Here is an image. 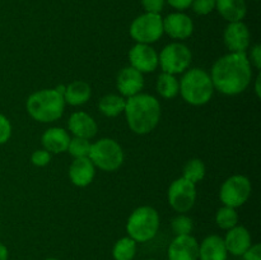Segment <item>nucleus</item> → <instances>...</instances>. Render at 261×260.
I'll list each match as a JSON object with an SVG mask.
<instances>
[{
	"label": "nucleus",
	"instance_id": "f257e3e1",
	"mask_svg": "<svg viewBox=\"0 0 261 260\" xmlns=\"http://www.w3.org/2000/svg\"><path fill=\"white\" fill-rule=\"evenodd\" d=\"M214 89L226 96L242 93L251 83L252 70L246 53H229L214 63L211 73Z\"/></svg>",
	"mask_w": 261,
	"mask_h": 260
},
{
	"label": "nucleus",
	"instance_id": "f03ea898",
	"mask_svg": "<svg viewBox=\"0 0 261 260\" xmlns=\"http://www.w3.org/2000/svg\"><path fill=\"white\" fill-rule=\"evenodd\" d=\"M124 114L132 132L139 135L148 134L154 130L160 122V101L147 93L135 94L126 99Z\"/></svg>",
	"mask_w": 261,
	"mask_h": 260
},
{
	"label": "nucleus",
	"instance_id": "7ed1b4c3",
	"mask_svg": "<svg viewBox=\"0 0 261 260\" xmlns=\"http://www.w3.org/2000/svg\"><path fill=\"white\" fill-rule=\"evenodd\" d=\"M27 112L38 122H54L60 119L65 109L64 96L54 89H41L27 99Z\"/></svg>",
	"mask_w": 261,
	"mask_h": 260
},
{
	"label": "nucleus",
	"instance_id": "20e7f679",
	"mask_svg": "<svg viewBox=\"0 0 261 260\" xmlns=\"http://www.w3.org/2000/svg\"><path fill=\"white\" fill-rule=\"evenodd\" d=\"M185 102L193 106H203L213 97L214 87L211 74L200 68L185 71L180 81V91Z\"/></svg>",
	"mask_w": 261,
	"mask_h": 260
},
{
	"label": "nucleus",
	"instance_id": "39448f33",
	"mask_svg": "<svg viewBox=\"0 0 261 260\" xmlns=\"http://www.w3.org/2000/svg\"><path fill=\"white\" fill-rule=\"evenodd\" d=\"M160 229V214L154 208L143 205L130 214L126 232L135 242L150 241Z\"/></svg>",
	"mask_w": 261,
	"mask_h": 260
},
{
	"label": "nucleus",
	"instance_id": "423d86ee",
	"mask_svg": "<svg viewBox=\"0 0 261 260\" xmlns=\"http://www.w3.org/2000/svg\"><path fill=\"white\" fill-rule=\"evenodd\" d=\"M88 158L99 170L112 172L121 167L124 162V152L116 140L102 138L92 143Z\"/></svg>",
	"mask_w": 261,
	"mask_h": 260
},
{
	"label": "nucleus",
	"instance_id": "0eeeda50",
	"mask_svg": "<svg viewBox=\"0 0 261 260\" xmlns=\"http://www.w3.org/2000/svg\"><path fill=\"white\" fill-rule=\"evenodd\" d=\"M191 59L193 54L188 46L181 42H172L162 48L158 55V63L163 73L176 75L188 70L191 64Z\"/></svg>",
	"mask_w": 261,
	"mask_h": 260
},
{
	"label": "nucleus",
	"instance_id": "6e6552de",
	"mask_svg": "<svg viewBox=\"0 0 261 260\" xmlns=\"http://www.w3.org/2000/svg\"><path fill=\"white\" fill-rule=\"evenodd\" d=\"M163 18L161 14L144 13L133 20L130 25V36L137 43H150L160 40L163 35Z\"/></svg>",
	"mask_w": 261,
	"mask_h": 260
},
{
	"label": "nucleus",
	"instance_id": "1a4fd4ad",
	"mask_svg": "<svg viewBox=\"0 0 261 260\" xmlns=\"http://www.w3.org/2000/svg\"><path fill=\"white\" fill-rule=\"evenodd\" d=\"M251 181L244 175H233L221 186L219 198L223 205L239 208L249 200L251 195Z\"/></svg>",
	"mask_w": 261,
	"mask_h": 260
},
{
	"label": "nucleus",
	"instance_id": "9d476101",
	"mask_svg": "<svg viewBox=\"0 0 261 260\" xmlns=\"http://www.w3.org/2000/svg\"><path fill=\"white\" fill-rule=\"evenodd\" d=\"M168 203L178 214L186 213L196 200V185L186 178H176L168 188Z\"/></svg>",
	"mask_w": 261,
	"mask_h": 260
},
{
	"label": "nucleus",
	"instance_id": "9b49d317",
	"mask_svg": "<svg viewBox=\"0 0 261 260\" xmlns=\"http://www.w3.org/2000/svg\"><path fill=\"white\" fill-rule=\"evenodd\" d=\"M130 64L140 73H152L158 68V54L147 43H137L129 51Z\"/></svg>",
	"mask_w": 261,
	"mask_h": 260
},
{
	"label": "nucleus",
	"instance_id": "f8f14e48",
	"mask_svg": "<svg viewBox=\"0 0 261 260\" xmlns=\"http://www.w3.org/2000/svg\"><path fill=\"white\" fill-rule=\"evenodd\" d=\"M224 43L229 53H246L250 47L251 35L242 20L240 22H231L224 30Z\"/></svg>",
	"mask_w": 261,
	"mask_h": 260
},
{
	"label": "nucleus",
	"instance_id": "ddd939ff",
	"mask_svg": "<svg viewBox=\"0 0 261 260\" xmlns=\"http://www.w3.org/2000/svg\"><path fill=\"white\" fill-rule=\"evenodd\" d=\"M168 260H199V242L191 235L176 236L168 246Z\"/></svg>",
	"mask_w": 261,
	"mask_h": 260
},
{
	"label": "nucleus",
	"instance_id": "4468645a",
	"mask_svg": "<svg viewBox=\"0 0 261 260\" xmlns=\"http://www.w3.org/2000/svg\"><path fill=\"white\" fill-rule=\"evenodd\" d=\"M116 87L122 97H133L135 94L142 93L144 88V76L143 73L134 69L133 66H126L121 69L117 74Z\"/></svg>",
	"mask_w": 261,
	"mask_h": 260
},
{
	"label": "nucleus",
	"instance_id": "2eb2a0df",
	"mask_svg": "<svg viewBox=\"0 0 261 260\" xmlns=\"http://www.w3.org/2000/svg\"><path fill=\"white\" fill-rule=\"evenodd\" d=\"M163 32L175 40H186L194 32V23L184 13H172L163 19Z\"/></svg>",
	"mask_w": 261,
	"mask_h": 260
},
{
	"label": "nucleus",
	"instance_id": "dca6fc26",
	"mask_svg": "<svg viewBox=\"0 0 261 260\" xmlns=\"http://www.w3.org/2000/svg\"><path fill=\"white\" fill-rule=\"evenodd\" d=\"M223 241L228 254L234 255V256H242L244 252L252 245L249 229L244 226H239V224L234 226L233 228L228 229Z\"/></svg>",
	"mask_w": 261,
	"mask_h": 260
},
{
	"label": "nucleus",
	"instance_id": "f3484780",
	"mask_svg": "<svg viewBox=\"0 0 261 260\" xmlns=\"http://www.w3.org/2000/svg\"><path fill=\"white\" fill-rule=\"evenodd\" d=\"M96 175V166L88 157L74 158L69 167L70 181L78 188H86L93 181Z\"/></svg>",
	"mask_w": 261,
	"mask_h": 260
},
{
	"label": "nucleus",
	"instance_id": "a211bd4d",
	"mask_svg": "<svg viewBox=\"0 0 261 260\" xmlns=\"http://www.w3.org/2000/svg\"><path fill=\"white\" fill-rule=\"evenodd\" d=\"M68 127L74 137L84 138V139H92L98 130L96 120L83 111L71 114V116L69 117Z\"/></svg>",
	"mask_w": 261,
	"mask_h": 260
},
{
	"label": "nucleus",
	"instance_id": "6ab92c4d",
	"mask_svg": "<svg viewBox=\"0 0 261 260\" xmlns=\"http://www.w3.org/2000/svg\"><path fill=\"white\" fill-rule=\"evenodd\" d=\"M228 251L223 239L218 235H211L199 244V260H227Z\"/></svg>",
	"mask_w": 261,
	"mask_h": 260
},
{
	"label": "nucleus",
	"instance_id": "aec40b11",
	"mask_svg": "<svg viewBox=\"0 0 261 260\" xmlns=\"http://www.w3.org/2000/svg\"><path fill=\"white\" fill-rule=\"evenodd\" d=\"M70 135L63 127H50L41 138L43 149L50 153H64L68 150L70 143Z\"/></svg>",
	"mask_w": 261,
	"mask_h": 260
},
{
	"label": "nucleus",
	"instance_id": "412c9836",
	"mask_svg": "<svg viewBox=\"0 0 261 260\" xmlns=\"http://www.w3.org/2000/svg\"><path fill=\"white\" fill-rule=\"evenodd\" d=\"M92 96V89L87 82L74 81L65 87L64 101L71 106H81L89 101Z\"/></svg>",
	"mask_w": 261,
	"mask_h": 260
},
{
	"label": "nucleus",
	"instance_id": "4be33fe9",
	"mask_svg": "<svg viewBox=\"0 0 261 260\" xmlns=\"http://www.w3.org/2000/svg\"><path fill=\"white\" fill-rule=\"evenodd\" d=\"M216 9L229 23L242 20L247 12L245 0H216Z\"/></svg>",
	"mask_w": 261,
	"mask_h": 260
},
{
	"label": "nucleus",
	"instance_id": "5701e85b",
	"mask_svg": "<svg viewBox=\"0 0 261 260\" xmlns=\"http://www.w3.org/2000/svg\"><path fill=\"white\" fill-rule=\"evenodd\" d=\"M126 99L119 94H106L102 97L98 102V109L105 116L115 117L117 115L122 114L125 110Z\"/></svg>",
	"mask_w": 261,
	"mask_h": 260
},
{
	"label": "nucleus",
	"instance_id": "b1692460",
	"mask_svg": "<svg viewBox=\"0 0 261 260\" xmlns=\"http://www.w3.org/2000/svg\"><path fill=\"white\" fill-rule=\"evenodd\" d=\"M180 91V82L175 75L162 73L157 78V92L166 99L175 98Z\"/></svg>",
	"mask_w": 261,
	"mask_h": 260
},
{
	"label": "nucleus",
	"instance_id": "393cba45",
	"mask_svg": "<svg viewBox=\"0 0 261 260\" xmlns=\"http://www.w3.org/2000/svg\"><path fill=\"white\" fill-rule=\"evenodd\" d=\"M137 244L132 237H122L114 245L112 256L115 260H133L137 254Z\"/></svg>",
	"mask_w": 261,
	"mask_h": 260
},
{
	"label": "nucleus",
	"instance_id": "a878e982",
	"mask_svg": "<svg viewBox=\"0 0 261 260\" xmlns=\"http://www.w3.org/2000/svg\"><path fill=\"white\" fill-rule=\"evenodd\" d=\"M182 172L184 178L191 181V183L196 185V184L200 183L205 177V165L199 158H193V160L186 162V165L184 166Z\"/></svg>",
	"mask_w": 261,
	"mask_h": 260
},
{
	"label": "nucleus",
	"instance_id": "bb28decb",
	"mask_svg": "<svg viewBox=\"0 0 261 260\" xmlns=\"http://www.w3.org/2000/svg\"><path fill=\"white\" fill-rule=\"evenodd\" d=\"M216 222L217 226L222 229H231L239 223V214H237L236 209L231 208V206H222L218 209L216 214Z\"/></svg>",
	"mask_w": 261,
	"mask_h": 260
},
{
	"label": "nucleus",
	"instance_id": "cd10ccee",
	"mask_svg": "<svg viewBox=\"0 0 261 260\" xmlns=\"http://www.w3.org/2000/svg\"><path fill=\"white\" fill-rule=\"evenodd\" d=\"M91 145L92 143H89V139L74 137L73 139H70L68 150L74 158L88 157L89 150H91Z\"/></svg>",
	"mask_w": 261,
	"mask_h": 260
},
{
	"label": "nucleus",
	"instance_id": "c85d7f7f",
	"mask_svg": "<svg viewBox=\"0 0 261 260\" xmlns=\"http://www.w3.org/2000/svg\"><path fill=\"white\" fill-rule=\"evenodd\" d=\"M172 231L176 236H182V235H191V231L194 228L193 219L185 214H178L172 219Z\"/></svg>",
	"mask_w": 261,
	"mask_h": 260
},
{
	"label": "nucleus",
	"instance_id": "c756f323",
	"mask_svg": "<svg viewBox=\"0 0 261 260\" xmlns=\"http://www.w3.org/2000/svg\"><path fill=\"white\" fill-rule=\"evenodd\" d=\"M191 8L199 15H206L216 9V0H193Z\"/></svg>",
	"mask_w": 261,
	"mask_h": 260
},
{
	"label": "nucleus",
	"instance_id": "7c9ffc66",
	"mask_svg": "<svg viewBox=\"0 0 261 260\" xmlns=\"http://www.w3.org/2000/svg\"><path fill=\"white\" fill-rule=\"evenodd\" d=\"M51 161V153L45 149H37L32 153L31 155V162L32 165L37 166V167H43V166L48 165Z\"/></svg>",
	"mask_w": 261,
	"mask_h": 260
},
{
	"label": "nucleus",
	"instance_id": "2f4dec72",
	"mask_svg": "<svg viewBox=\"0 0 261 260\" xmlns=\"http://www.w3.org/2000/svg\"><path fill=\"white\" fill-rule=\"evenodd\" d=\"M12 137V124L7 116L0 114V145L5 144Z\"/></svg>",
	"mask_w": 261,
	"mask_h": 260
},
{
	"label": "nucleus",
	"instance_id": "473e14b6",
	"mask_svg": "<svg viewBox=\"0 0 261 260\" xmlns=\"http://www.w3.org/2000/svg\"><path fill=\"white\" fill-rule=\"evenodd\" d=\"M166 0H142V5L145 9V13H154L160 14L165 8Z\"/></svg>",
	"mask_w": 261,
	"mask_h": 260
},
{
	"label": "nucleus",
	"instance_id": "72a5a7b5",
	"mask_svg": "<svg viewBox=\"0 0 261 260\" xmlns=\"http://www.w3.org/2000/svg\"><path fill=\"white\" fill-rule=\"evenodd\" d=\"M244 260H261V245H251L246 251L244 252Z\"/></svg>",
	"mask_w": 261,
	"mask_h": 260
},
{
	"label": "nucleus",
	"instance_id": "f704fd0d",
	"mask_svg": "<svg viewBox=\"0 0 261 260\" xmlns=\"http://www.w3.org/2000/svg\"><path fill=\"white\" fill-rule=\"evenodd\" d=\"M250 64L255 66L256 69L261 68V46L257 43L251 48V54H250Z\"/></svg>",
	"mask_w": 261,
	"mask_h": 260
},
{
	"label": "nucleus",
	"instance_id": "c9c22d12",
	"mask_svg": "<svg viewBox=\"0 0 261 260\" xmlns=\"http://www.w3.org/2000/svg\"><path fill=\"white\" fill-rule=\"evenodd\" d=\"M168 4L177 10H185L191 7L193 0H167Z\"/></svg>",
	"mask_w": 261,
	"mask_h": 260
},
{
	"label": "nucleus",
	"instance_id": "e433bc0d",
	"mask_svg": "<svg viewBox=\"0 0 261 260\" xmlns=\"http://www.w3.org/2000/svg\"><path fill=\"white\" fill-rule=\"evenodd\" d=\"M9 257V251H8L7 246L0 242V260H8Z\"/></svg>",
	"mask_w": 261,
	"mask_h": 260
},
{
	"label": "nucleus",
	"instance_id": "4c0bfd02",
	"mask_svg": "<svg viewBox=\"0 0 261 260\" xmlns=\"http://www.w3.org/2000/svg\"><path fill=\"white\" fill-rule=\"evenodd\" d=\"M260 75L256 78V84H255V92H256V96L260 97L261 92H260Z\"/></svg>",
	"mask_w": 261,
	"mask_h": 260
},
{
	"label": "nucleus",
	"instance_id": "58836bf2",
	"mask_svg": "<svg viewBox=\"0 0 261 260\" xmlns=\"http://www.w3.org/2000/svg\"><path fill=\"white\" fill-rule=\"evenodd\" d=\"M45 260H58V259H55V257H47V259H45Z\"/></svg>",
	"mask_w": 261,
	"mask_h": 260
},
{
	"label": "nucleus",
	"instance_id": "ea45409f",
	"mask_svg": "<svg viewBox=\"0 0 261 260\" xmlns=\"http://www.w3.org/2000/svg\"><path fill=\"white\" fill-rule=\"evenodd\" d=\"M148 260H155V259H148Z\"/></svg>",
	"mask_w": 261,
	"mask_h": 260
}]
</instances>
